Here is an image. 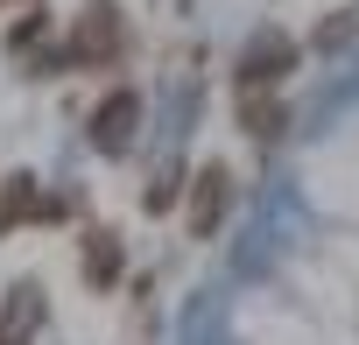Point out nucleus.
Returning <instances> with one entry per match:
<instances>
[{
  "mask_svg": "<svg viewBox=\"0 0 359 345\" xmlns=\"http://www.w3.org/2000/svg\"><path fill=\"white\" fill-rule=\"evenodd\" d=\"M289 64H296L289 36H254V43H247V57H240V92L282 85V78H289Z\"/></svg>",
  "mask_w": 359,
  "mask_h": 345,
  "instance_id": "20e7f679",
  "label": "nucleus"
},
{
  "mask_svg": "<svg viewBox=\"0 0 359 345\" xmlns=\"http://www.w3.org/2000/svg\"><path fill=\"white\" fill-rule=\"evenodd\" d=\"M240 127H247L254 141H275V134L289 127V106H282V92H275V85H261V92H240Z\"/></svg>",
  "mask_w": 359,
  "mask_h": 345,
  "instance_id": "423d86ee",
  "label": "nucleus"
},
{
  "mask_svg": "<svg viewBox=\"0 0 359 345\" xmlns=\"http://www.w3.org/2000/svg\"><path fill=\"white\" fill-rule=\"evenodd\" d=\"M134 127H141V99H134V92H106V99L92 106V148L120 155V148L134 141Z\"/></svg>",
  "mask_w": 359,
  "mask_h": 345,
  "instance_id": "7ed1b4c3",
  "label": "nucleus"
},
{
  "mask_svg": "<svg viewBox=\"0 0 359 345\" xmlns=\"http://www.w3.org/2000/svg\"><path fill=\"white\" fill-rule=\"evenodd\" d=\"M113 57H120V15L106 0H92L71 29V64H113Z\"/></svg>",
  "mask_w": 359,
  "mask_h": 345,
  "instance_id": "f03ea898",
  "label": "nucleus"
},
{
  "mask_svg": "<svg viewBox=\"0 0 359 345\" xmlns=\"http://www.w3.org/2000/svg\"><path fill=\"white\" fill-rule=\"evenodd\" d=\"M29 219H50V205H43V191L29 177H8V191H0V233H15Z\"/></svg>",
  "mask_w": 359,
  "mask_h": 345,
  "instance_id": "0eeeda50",
  "label": "nucleus"
},
{
  "mask_svg": "<svg viewBox=\"0 0 359 345\" xmlns=\"http://www.w3.org/2000/svg\"><path fill=\"white\" fill-rule=\"evenodd\" d=\"M85 282L92 289H113L120 282V240L113 233H85Z\"/></svg>",
  "mask_w": 359,
  "mask_h": 345,
  "instance_id": "6e6552de",
  "label": "nucleus"
},
{
  "mask_svg": "<svg viewBox=\"0 0 359 345\" xmlns=\"http://www.w3.org/2000/svg\"><path fill=\"white\" fill-rule=\"evenodd\" d=\"M226 205H233V177H226V162H205L198 177H191V205H184L191 233H198V240H212V233L226 226Z\"/></svg>",
  "mask_w": 359,
  "mask_h": 345,
  "instance_id": "f257e3e1",
  "label": "nucleus"
},
{
  "mask_svg": "<svg viewBox=\"0 0 359 345\" xmlns=\"http://www.w3.org/2000/svg\"><path fill=\"white\" fill-rule=\"evenodd\" d=\"M43 331V289L36 282H15L0 296V345H29Z\"/></svg>",
  "mask_w": 359,
  "mask_h": 345,
  "instance_id": "39448f33",
  "label": "nucleus"
}]
</instances>
